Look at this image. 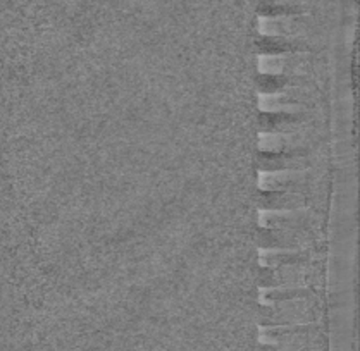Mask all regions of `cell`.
Listing matches in <instances>:
<instances>
[{"label": "cell", "mask_w": 360, "mask_h": 351, "mask_svg": "<svg viewBox=\"0 0 360 351\" xmlns=\"http://www.w3.org/2000/svg\"><path fill=\"white\" fill-rule=\"evenodd\" d=\"M309 7L295 0H260L259 14L262 18H295L307 13Z\"/></svg>", "instance_id": "1"}]
</instances>
